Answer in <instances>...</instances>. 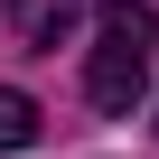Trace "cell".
I'll use <instances>...</instances> for the list:
<instances>
[{
    "label": "cell",
    "mask_w": 159,
    "mask_h": 159,
    "mask_svg": "<svg viewBox=\"0 0 159 159\" xmlns=\"http://www.w3.org/2000/svg\"><path fill=\"white\" fill-rule=\"evenodd\" d=\"M75 19H84V0H19V10H10V28H19L28 47H47V56L75 38Z\"/></svg>",
    "instance_id": "obj_2"
},
{
    "label": "cell",
    "mask_w": 159,
    "mask_h": 159,
    "mask_svg": "<svg viewBox=\"0 0 159 159\" xmlns=\"http://www.w3.org/2000/svg\"><path fill=\"white\" fill-rule=\"evenodd\" d=\"M150 47H159V10L150 0H103L94 10V47H84V94L103 112H131L150 84Z\"/></svg>",
    "instance_id": "obj_1"
},
{
    "label": "cell",
    "mask_w": 159,
    "mask_h": 159,
    "mask_svg": "<svg viewBox=\"0 0 159 159\" xmlns=\"http://www.w3.org/2000/svg\"><path fill=\"white\" fill-rule=\"evenodd\" d=\"M28 140H38V103L19 84H0V150H28Z\"/></svg>",
    "instance_id": "obj_3"
}]
</instances>
